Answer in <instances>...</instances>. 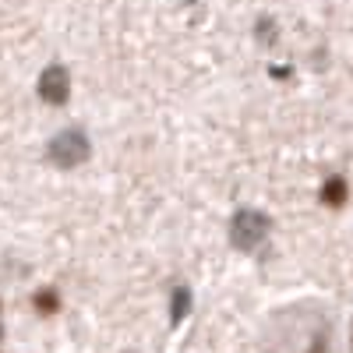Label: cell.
<instances>
[{"label": "cell", "instance_id": "4", "mask_svg": "<svg viewBox=\"0 0 353 353\" xmlns=\"http://www.w3.org/2000/svg\"><path fill=\"white\" fill-rule=\"evenodd\" d=\"M321 201L325 205H343L346 201V181L343 176H329L325 188H321Z\"/></svg>", "mask_w": 353, "mask_h": 353}, {"label": "cell", "instance_id": "6", "mask_svg": "<svg viewBox=\"0 0 353 353\" xmlns=\"http://www.w3.org/2000/svg\"><path fill=\"white\" fill-rule=\"evenodd\" d=\"M36 307L46 311V314H53L57 307H61V304H57V293H53V290H39V293H36Z\"/></svg>", "mask_w": 353, "mask_h": 353}, {"label": "cell", "instance_id": "3", "mask_svg": "<svg viewBox=\"0 0 353 353\" xmlns=\"http://www.w3.org/2000/svg\"><path fill=\"white\" fill-rule=\"evenodd\" d=\"M68 92H71V81H68V71L64 68H46L39 74V99L50 103V106H64L68 103Z\"/></svg>", "mask_w": 353, "mask_h": 353}, {"label": "cell", "instance_id": "2", "mask_svg": "<svg viewBox=\"0 0 353 353\" xmlns=\"http://www.w3.org/2000/svg\"><path fill=\"white\" fill-rule=\"evenodd\" d=\"M88 152H92V149H88V138L81 131H74V128L61 131L50 141V159L57 166H81L88 159Z\"/></svg>", "mask_w": 353, "mask_h": 353}, {"label": "cell", "instance_id": "1", "mask_svg": "<svg viewBox=\"0 0 353 353\" xmlns=\"http://www.w3.org/2000/svg\"><path fill=\"white\" fill-rule=\"evenodd\" d=\"M265 233H269V216H261L254 209H241L230 223V241L241 251H254L265 241Z\"/></svg>", "mask_w": 353, "mask_h": 353}, {"label": "cell", "instance_id": "5", "mask_svg": "<svg viewBox=\"0 0 353 353\" xmlns=\"http://www.w3.org/2000/svg\"><path fill=\"white\" fill-rule=\"evenodd\" d=\"M188 301H191V293H188V290H176V293H173V325L188 314V307H191Z\"/></svg>", "mask_w": 353, "mask_h": 353}]
</instances>
